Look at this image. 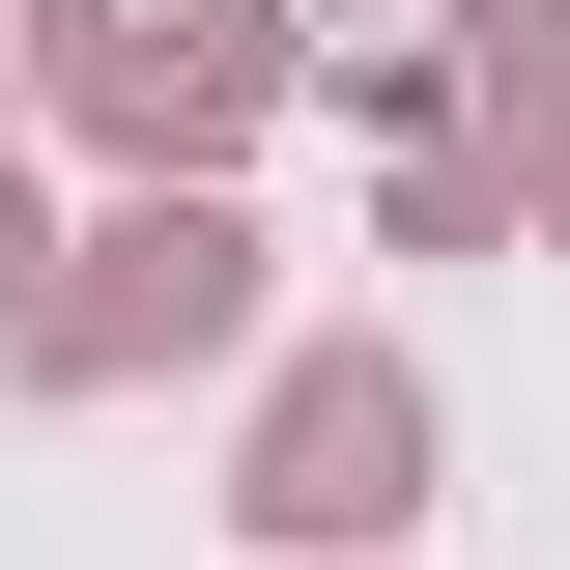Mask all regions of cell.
<instances>
[{
    "label": "cell",
    "mask_w": 570,
    "mask_h": 570,
    "mask_svg": "<svg viewBox=\"0 0 570 570\" xmlns=\"http://www.w3.org/2000/svg\"><path fill=\"white\" fill-rule=\"evenodd\" d=\"M400 485H428V400H400V371H314V400L257 428V513H285V542H371Z\"/></svg>",
    "instance_id": "6da1fadb"
},
{
    "label": "cell",
    "mask_w": 570,
    "mask_h": 570,
    "mask_svg": "<svg viewBox=\"0 0 570 570\" xmlns=\"http://www.w3.org/2000/svg\"><path fill=\"white\" fill-rule=\"evenodd\" d=\"M228 314H257V228H228V200H142V228H115V285L58 314V371H142V343H228Z\"/></svg>",
    "instance_id": "7a4b0ae2"
}]
</instances>
